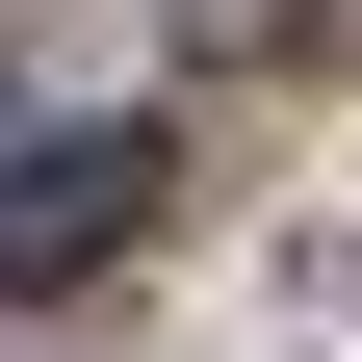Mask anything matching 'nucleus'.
Masks as SVG:
<instances>
[{"mask_svg":"<svg viewBox=\"0 0 362 362\" xmlns=\"http://www.w3.org/2000/svg\"><path fill=\"white\" fill-rule=\"evenodd\" d=\"M129 207H156V129H0V310H26V285H78Z\"/></svg>","mask_w":362,"mask_h":362,"instance_id":"nucleus-1","label":"nucleus"},{"mask_svg":"<svg viewBox=\"0 0 362 362\" xmlns=\"http://www.w3.org/2000/svg\"><path fill=\"white\" fill-rule=\"evenodd\" d=\"M181 26H207V52H285V26H310V0H181Z\"/></svg>","mask_w":362,"mask_h":362,"instance_id":"nucleus-2","label":"nucleus"}]
</instances>
